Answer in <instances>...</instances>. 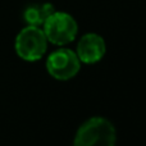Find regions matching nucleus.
I'll list each match as a JSON object with an SVG mask.
<instances>
[{"mask_svg": "<svg viewBox=\"0 0 146 146\" xmlns=\"http://www.w3.org/2000/svg\"><path fill=\"white\" fill-rule=\"evenodd\" d=\"M48 38L42 28L27 25L18 32L14 40V50L18 58L25 62H37L48 51Z\"/></svg>", "mask_w": 146, "mask_h": 146, "instance_id": "obj_2", "label": "nucleus"}, {"mask_svg": "<svg viewBox=\"0 0 146 146\" xmlns=\"http://www.w3.org/2000/svg\"><path fill=\"white\" fill-rule=\"evenodd\" d=\"M115 144L114 124L104 117H91L78 127L71 146H115Z\"/></svg>", "mask_w": 146, "mask_h": 146, "instance_id": "obj_1", "label": "nucleus"}, {"mask_svg": "<svg viewBox=\"0 0 146 146\" xmlns=\"http://www.w3.org/2000/svg\"><path fill=\"white\" fill-rule=\"evenodd\" d=\"M106 53L105 40L95 32L85 33L78 40L76 54L81 63L83 64H95L104 58Z\"/></svg>", "mask_w": 146, "mask_h": 146, "instance_id": "obj_5", "label": "nucleus"}, {"mask_svg": "<svg viewBox=\"0 0 146 146\" xmlns=\"http://www.w3.org/2000/svg\"><path fill=\"white\" fill-rule=\"evenodd\" d=\"M81 62L74 50L59 48L46 59V71L56 81H69L81 71Z\"/></svg>", "mask_w": 146, "mask_h": 146, "instance_id": "obj_4", "label": "nucleus"}, {"mask_svg": "<svg viewBox=\"0 0 146 146\" xmlns=\"http://www.w3.org/2000/svg\"><path fill=\"white\" fill-rule=\"evenodd\" d=\"M48 42L56 46H66L73 42L78 33L77 21L67 12L55 10L41 26Z\"/></svg>", "mask_w": 146, "mask_h": 146, "instance_id": "obj_3", "label": "nucleus"}, {"mask_svg": "<svg viewBox=\"0 0 146 146\" xmlns=\"http://www.w3.org/2000/svg\"><path fill=\"white\" fill-rule=\"evenodd\" d=\"M53 12H55L54 7L50 3H44V4H33L30 5L23 13V18H25L26 23L30 26H41L44 25L48 17Z\"/></svg>", "mask_w": 146, "mask_h": 146, "instance_id": "obj_6", "label": "nucleus"}]
</instances>
